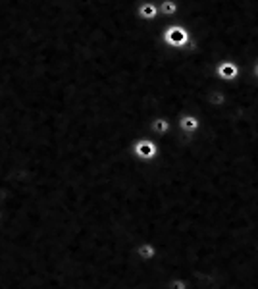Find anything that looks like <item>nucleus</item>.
<instances>
[{
	"label": "nucleus",
	"instance_id": "nucleus-1",
	"mask_svg": "<svg viewBox=\"0 0 258 289\" xmlns=\"http://www.w3.org/2000/svg\"><path fill=\"white\" fill-rule=\"evenodd\" d=\"M168 39H170L172 42H178V44H179V42L187 41V39H185V33H181L179 29H172V31L168 33Z\"/></svg>",
	"mask_w": 258,
	"mask_h": 289
},
{
	"label": "nucleus",
	"instance_id": "nucleus-2",
	"mask_svg": "<svg viewBox=\"0 0 258 289\" xmlns=\"http://www.w3.org/2000/svg\"><path fill=\"white\" fill-rule=\"evenodd\" d=\"M220 68H221L220 73H223V75H227V77H231V75L237 73V68H235L233 64H223V66H220Z\"/></svg>",
	"mask_w": 258,
	"mask_h": 289
}]
</instances>
